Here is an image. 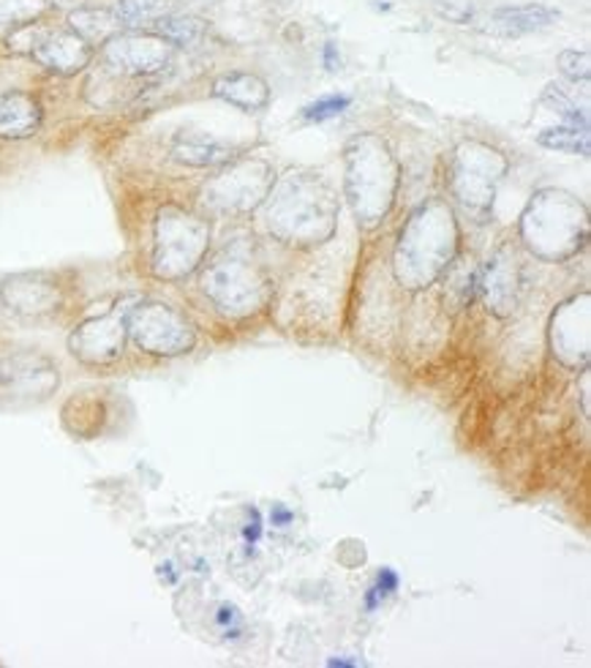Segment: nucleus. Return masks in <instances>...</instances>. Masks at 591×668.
<instances>
[{
    "label": "nucleus",
    "mask_w": 591,
    "mask_h": 668,
    "mask_svg": "<svg viewBox=\"0 0 591 668\" xmlns=\"http://www.w3.org/2000/svg\"><path fill=\"white\" fill-rule=\"evenodd\" d=\"M267 230L286 246L325 243L336 232L338 199L321 175L289 173L267 195Z\"/></svg>",
    "instance_id": "f257e3e1"
},
{
    "label": "nucleus",
    "mask_w": 591,
    "mask_h": 668,
    "mask_svg": "<svg viewBox=\"0 0 591 668\" xmlns=\"http://www.w3.org/2000/svg\"><path fill=\"white\" fill-rule=\"evenodd\" d=\"M458 251V221L442 199H429L409 216L395 246V279L407 290H425L450 268Z\"/></svg>",
    "instance_id": "f03ea898"
},
{
    "label": "nucleus",
    "mask_w": 591,
    "mask_h": 668,
    "mask_svg": "<svg viewBox=\"0 0 591 668\" xmlns=\"http://www.w3.org/2000/svg\"><path fill=\"white\" fill-rule=\"evenodd\" d=\"M202 292L219 312L230 316L260 312L271 295V275L265 271V262H262L254 240H226L204 265Z\"/></svg>",
    "instance_id": "7ed1b4c3"
},
{
    "label": "nucleus",
    "mask_w": 591,
    "mask_h": 668,
    "mask_svg": "<svg viewBox=\"0 0 591 668\" xmlns=\"http://www.w3.org/2000/svg\"><path fill=\"white\" fill-rule=\"evenodd\" d=\"M398 161L377 134H360L347 145V199L362 230H373L390 213L398 191Z\"/></svg>",
    "instance_id": "20e7f679"
},
{
    "label": "nucleus",
    "mask_w": 591,
    "mask_h": 668,
    "mask_svg": "<svg viewBox=\"0 0 591 668\" xmlns=\"http://www.w3.org/2000/svg\"><path fill=\"white\" fill-rule=\"evenodd\" d=\"M520 238L542 260H567L589 238L587 208L561 189L537 191L520 216Z\"/></svg>",
    "instance_id": "39448f33"
},
{
    "label": "nucleus",
    "mask_w": 591,
    "mask_h": 668,
    "mask_svg": "<svg viewBox=\"0 0 591 668\" xmlns=\"http://www.w3.org/2000/svg\"><path fill=\"white\" fill-rule=\"evenodd\" d=\"M210 249V225L191 210L167 205L156 216L154 273L163 281H178L194 273Z\"/></svg>",
    "instance_id": "423d86ee"
},
{
    "label": "nucleus",
    "mask_w": 591,
    "mask_h": 668,
    "mask_svg": "<svg viewBox=\"0 0 591 668\" xmlns=\"http://www.w3.org/2000/svg\"><path fill=\"white\" fill-rule=\"evenodd\" d=\"M507 161L499 150L483 143L458 145L450 167V189L461 208L477 221L488 219L494 208L496 186L505 178Z\"/></svg>",
    "instance_id": "0eeeda50"
},
{
    "label": "nucleus",
    "mask_w": 591,
    "mask_h": 668,
    "mask_svg": "<svg viewBox=\"0 0 591 668\" xmlns=\"http://www.w3.org/2000/svg\"><path fill=\"white\" fill-rule=\"evenodd\" d=\"M444 20H453L458 25L472 28V31L488 33L499 39H518L526 33H535L548 28L559 20V11L548 6L529 3V6H436Z\"/></svg>",
    "instance_id": "6e6552de"
},
{
    "label": "nucleus",
    "mask_w": 591,
    "mask_h": 668,
    "mask_svg": "<svg viewBox=\"0 0 591 668\" xmlns=\"http://www.w3.org/2000/svg\"><path fill=\"white\" fill-rule=\"evenodd\" d=\"M126 327L134 344L148 355H186L197 344L194 325L167 303H134Z\"/></svg>",
    "instance_id": "1a4fd4ad"
},
{
    "label": "nucleus",
    "mask_w": 591,
    "mask_h": 668,
    "mask_svg": "<svg viewBox=\"0 0 591 668\" xmlns=\"http://www.w3.org/2000/svg\"><path fill=\"white\" fill-rule=\"evenodd\" d=\"M273 167L262 158H232L230 167L204 186V205L215 213H249L273 189Z\"/></svg>",
    "instance_id": "9d476101"
},
{
    "label": "nucleus",
    "mask_w": 591,
    "mask_h": 668,
    "mask_svg": "<svg viewBox=\"0 0 591 668\" xmlns=\"http://www.w3.org/2000/svg\"><path fill=\"white\" fill-rule=\"evenodd\" d=\"M175 46L154 31L118 33L104 44V61L113 72L126 77H148L158 74L172 61Z\"/></svg>",
    "instance_id": "9b49d317"
},
{
    "label": "nucleus",
    "mask_w": 591,
    "mask_h": 668,
    "mask_svg": "<svg viewBox=\"0 0 591 668\" xmlns=\"http://www.w3.org/2000/svg\"><path fill=\"white\" fill-rule=\"evenodd\" d=\"M477 290L483 292L490 312L499 316L513 314L524 301L526 290H529V273H526V262L520 260L518 249H513L510 243L502 246L490 257L485 271L479 273Z\"/></svg>",
    "instance_id": "f8f14e48"
},
{
    "label": "nucleus",
    "mask_w": 591,
    "mask_h": 668,
    "mask_svg": "<svg viewBox=\"0 0 591 668\" xmlns=\"http://www.w3.org/2000/svg\"><path fill=\"white\" fill-rule=\"evenodd\" d=\"M134 303H118L109 314L85 320L68 338V349L85 363H113L123 353L128 336V312Z\"/></svg>",
    "instance_id": "ddd939ff"
},
{
    "label": "nucleus",
    "mask_w": 591,
    "mask_h": 668,
    "mask_svg": "<svg viewBox=\"0 0 591 668\" xmlns=\"http://www.w3.org/2000/svg\"><path fill=\"white\" fill-rule=\"evenodd\" d=\"M0 301L9 312L20 316H41L57 312L63 292L46 273H20L0 284Z\"/></svg>",
    "instance_id": "4468645a"
},
{
    "label": "nucleus",
    "mask_w": 591,
    "mask_h": 668,
    "mask_svg": "<svg viewBox=\"0 0 591 668\" xmlns=\"http://www.w3.org/2000/svg\"><path fill=\"white\" fill-rule=\"evenodd\" d=\"M57 388V368L41 355H14L0 361V396L44 398Z\"/></svg>",
    "instance_id": "2eb2a0df"
},
{
    "label": "nucleus",
    "mask_w": 591,
    "mask_h": 668,
    "mask_svg": "<svg viewBox=\"0 0 591 668\" xmlns=\"http://www.w3.org/2000/svg\"><path fill=\"white\" fill-rule=\"evenodd\" d=\"M33 61L44 66L46 72L72 77L87 69L93 58V46L82 41L74 31H46L31 52Z\"/></svg>",
    "instance_id": "dca6fc26"
},
{
    "label": "nucleus",
    "mask_w": 591,
    "mask_h": 668,
    "mask_svg": "<svg viewBox=\"0 0 591 668\" xmlns=\"http://www.w3.org/2000/svg\"><path fill=\"white\" fill-rule=\"evenodd\" d=\"M589 312V295H581V301H570L561 306V312L553 316L551 338L553 355L561 357L567 366L589 361V320L583 314Z\"/></svg>",
    "instance_id": "f3484780"
},
{
    "label": "nucleus",
    "mask_w": 591,
    "mask_h": 668,
    "mask_svg": "<svg viewBox=\"0 0 591 668\" xmlns=\"http://www.w3.org/2000/svg\"><path fill=\"white\" fill-rule=\"evenodd\" d=\"M41 126V104L36 96L11 91L0 96V139H28Z\"/></svg>",
    "instance_id": "a211bd4d"
},
{
    "label": "nucleus",
    "mask_w": 591,
    "mask_h": 668,
    "mask_svg": "<svg viewBox=\"0 0 591 668\" xmlns=\"http://www.w3.org/2000/svg\"><path fill=\"white\" fill-rule=\"evenodd\" d=\"M213 96L224 98L226 104L243 109V113H260L271 102V87L256 74L232 72L213 82Z\"/></svg>",
    "instance_id": "6ab92c4d"
},
{
    "label": "nucleus",
    "mask_w": 591,
    "mask_h": 668,
    "mask_svg": "<svg viewBox=\"0 0 591 668\" xmlns=\"http://www.w3.org/2000/svg\"><path fill=\"white\" fill-rule=\"evenodd\" d=\"M235 156L238 150L230 148V145L197 137V134H180L172 143V158L186 164V167H221V164H230Z\"/></svg>",
    "instance_id": "aec40b11"
},
{
    "label": "nucleus",
    "mask_w": 591,
    "mask_h": 668,
    "mask_svg": "<svg viewBox=\"0 0 591 668\" xmlns=\"http://www.w3.org/2000/svg\"><path fill=\"white\" fill-rule=\"evenodd\" d=\"M68 31H74L91 46H104L123 33V25L113 9H77L68 14Z\"/></svg>",
    "instance_id": "412c9836"
},
{
    "label": "nucleus",
    "mask_w": 591,
    "mask_h": 668,
    "mask_svg": "<svg viewBox=\"0 0 591 668\" xmlns=\"http://www.w3.org/2000/svg\"><path fill=\"white\" fill-rule=\"evenodd\" d=\"M180 0H118L115 14H118L123 31H150L158 20L169 14H178Z\"/></svg>",
    "instance_id": "4be33fe9"
},
{
    "label": "nucleus",
    "mask_w": 591,
    "mask_h": 668,
    "mask_svg": "<svg viewBox=\"0 0 591 668\" xmlns=\"http://www.w3.org/2000/svg\"><path fill=\"white\" fill-rule=\"evenodd\" d=\"M150 31L167 39L172 46H197L199 41L208 36V22L191 14H169L158 20Z\"/></svg>",
    "instance_id": "5701e85b"
},
{
    "label": "nucleus",
    "mask_w": 591,
    "mask_h": 668,
    "mask_svg": "<svg viewBox=\"0 0 591 668\" xmlns=\"http://www.w3.org/2000/svg\"><path fill=\"white\" fill-rule=\"evenodd\" d=\"M479 273L474 271L469 262H455L450 268L447 279H444V303L450 306V312H461L472 303L474 292H477Z\"/></svg>",
    "instance_id": "b1692460"
},
{
    "label": "nucleus",
    "mask_w": 591,
    "mask_h": 668,
    "mask_svg": "<svg viewBox=\"0 0 591 668\" xmlns=\"http://www.w3.org/2000/svg\"><path fill=\"white\" fill-rule=\"evenodd\" d=\"M537 143H540L542 148L589 156V128H578V126L548 128V132L537 134Z\"/></svg>",
    "instance_id": "393cba45"
},
{
    "label": "nucleus",
    "mask_w": 591,
    "mask_h": 668,
    "mask_svg": "<svg viewBox=\"0 0 591 668\" xmlns=\"http://www.w3.org/2000/svg\"><path fill=\"white\" fill-rule=\"evenodd\" d=\"M50 9L46 0H0V22L9 28L36 22Z\"/></svg>",
    "instance_id": "a878e982"
},
{
    "label": "nucleus",
    "mask_w": 591,
    "mask_h": 668,
    "mask_svg": "<svg viewBox=\"0 0 591 668\" xmlns=\"http://www.w3.org/2000/svg\"><path fill=\"white\" fill-rule=\"evenodd\" d=\"M349 104H352V98L349 96H325V98H319V102L308 104V107L303 109V118L316 121V123L338 118L344 109H349Z\"/></svg>",
    "instance_id": "bb28decb"
},
{
    "label": "nucleus",
    "mask_w": 591,
    "mask_h": 668,
    "mask_svg": "<svg viewBox=\"0 0 591 668\" xmlns=\"http://www.w3.org/2000/svg\"><path fill=\"white\" fill-rule=\"evenodd\" d=\"M44 33H46V28L36 25V22H25V25L11 28L9 36H6V44H9L11 52H28V55H31L33 46L39 44Z\"/></svg>",
    "instance_id": "cd10ccee"
},
{
    "label": "nucleus",
    "mask_w": 591,
    "mask_h": 668,
    "mask_svg": "<svg viewBox=\"0 0 591 668\" xmlns=\"http://www.w3.org/2000/svg\"><path fill=\"white\" fill-rule=\"evenodd\" d=\"M559 69L567 80L572 82H587L591 74V63H589V52H578V50H567L559 55Z\"/></svg>",
    "instance_id": "c85d7f7f"
},
{
    "label": "nucleus",
    "mask_w": 591,
    "mask_h": 668,
    "mask_svg": "<svg viewBox=\"0 0 591 668\" xmlns=\"http://www.w3.org/2000/svg\"><path fill=\"white\" fill-rule=\"evenodd\" d=\"M546 104H551V107L556 109V113L561 115V118L567 121V126H578V128H589V121H587V115L581 113V109L576 107V104L570 102V98H564L561 96L559 91H553V87H548L546 91Z\"/></svg>",
    "instance_id": "c756f323"
},
{
    "label": "nucleus",
    "mask_w": 591,
    "mask_h": 668,
    "mask_svg": "<svg viewBox=\"0 0 591 668\" xmlns=\"http://www.w3.org/2000/svg\"><path fill=\"white\" fill-rule=\"evenodd\" d=\"M395 589H398V576H395V571H390V567H384V571L379 573L377 584H373V587L368 589V597H366L368 612H373V608L379 606V601H384V597H390Z\"/></svg>",
    "instance_id": "7c9ffc66"
},
{
    "label": "nucleus",
    "mask_w": 591,
    "mask_h": 668,
    "mask_svg": "<svg viewBox=\"0 0 591 668\" xmlns=\"http://www.w3.org/2000/svg\"><path fill=\"white\" fill-rule=\"evenodd\" d=\"M215 623L221 625V630H224L226 638H238L240 630H243V617H240L238 608L230 606V603L219 606V612H215Z\"/></svg>",
    "instance_id": "2f4dec72"
},
{
    "label": "nucleus",
    "mask_w": 591,
    "mask_h": 668,
    "mask_svg": "<svg viewBox=\"0 0 591 668\" xmlns=\"http://www.w3.org/2000/svg\"><path fill=\"white\" fill-rule=\"evenodd\" d=\"M260 535H262V519H260V511H256V508H251V511H249V524H245V530H243L245 546H249V551L256 546V541H260Z\"/></svg>",
    "instance_id": "473e14b6"
},
{
    "label": "nucleus",
    "mask_w": 591,
    "mask_h": 668,
    "mask_svg": "<svg viewBox=\"0 0 591 668\" xmlns=\"http://www.w3.org/2000/svg\"><path fill=\"white\" fill-rule=\"evenodd\" d=\"M271 519H273V526H286L292 519H295V515H292V511H286L284 505H273Z\"/></svg>",
    "instance_id": "72a5a7b5"
},
{
    "label": "nucleus",
    "mask_w": 591,
    "mask_h": 668,
    "mask_svg": "<svg viewBox=\"0 0 591 668\" xmlns=\"http://www.w3.org/2000/svg\"><path fill=\"white\" fill-rule=\"evenodd\" d=\"M325 66H327V69H338L336 46H333V44H327V46H325Z\"/></svg>",
    "instance_id": "f704fd0d"
},
{
    "label": "nucleus",
    "mask_w": 591,
    "mask_h": 668,
    "mask_svg": "<svg viewBox=\"0 0 591 668\" xmlns=\"http://www.w3.org/2000/svg\"><path fill=\"white\" fill-rule=\"evenodd\" d=\"M9 31H11V28H9V25H3V22H0V39L9 36Z\"/></svg>",
    "instance_id": "c9c22d12"
}]
</instances>
